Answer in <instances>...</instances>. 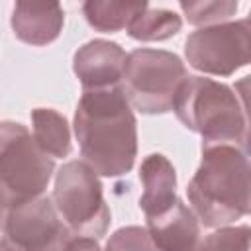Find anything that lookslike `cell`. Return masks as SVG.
<instances>
[{"instance_id":"cell-7","label":"cell","mask_w":251,"mask_h":251,"mask_svg":"<svg viewBox=\"0 0 251 251\" xmlns=\"http://www.w3.org/2000/svg\"><path fill=\"white\" fill-rule=\"evenodd\" d=\"M188 65L204 75L229 76L251 61V24L247 18L198 27L184 39Z\"/></svg>"},{"instance_id":"cell-18","label":"cell","mask_w":251,"mask_h":251,"mask_svg":"<svg viewBox=\"0 0 251 251\" xmlns=\"http://www.w3.org/2000/svg\"><path fill=\"white\" fill-rule=\"evenodd\" d=\"M104 251H159L153 243L147 227L126 226L116 229L106 241Z\"/></svg>"},{"instance_id":"cell-1","label":"cell","mask_w":251,"mask_h":251,"mask_svg":"<svg viewBox=\"0 0 251 251\" xmlns=\"http://www.w3.org/2000/svg\"><path fill=\"white\" fill-rule=\"evenodd\" d=\"M82 161L102 176H122L137 157V122L122 86L82 90L75 108Z\"/></svg>"},{"instance_id":"cell-13","label":"cell","mask_w":251,"mask_h":251,"mask_svg":"<svg viewBox=\"0 0 251 251\" xmlns=\"http://www.w3.org/2000/svg\"><path fill=\"white\" fill-rule=\"evenodd\" d=\"M31 135L39 149L51 159H63L71 153V129L67 118L53 108L31 110Z\"/></svg>"},{"instance_id":"cell-16","label":"cell","mask_w":251,"mask_h":251,"mask_svg":"<svg viewBox=\"0 0 251 251\" xmlns=\"http://www.w3.org/2000/svg\"><path fill=\"white\" fill-rule=\"evenodd\" d=\"M186 22L192 25H216L229 22L235 16L239 4L233 0H194V2H180L178 4Z\"/></svg>"},{"instance_id":"cell-3","label":"cell","mask_w":251,"mask_h":251,"mask_svg":"<svg viewBox=\"0 0 251 251\" xmlns=\"http://www.w3.org/2000/svg\"><path fill=\"white\" fill-rule=\"evenodd\" d=\"M173 112L186 129L202 137V147L235 145L247 149L245 104L227 84L206 76H186L175 96Z\"/></svg>"},{"instance_id":"cell-11","label":"cell","mask_w":251,"mask_h":251,"mask_svg":"<svg viewBox=\"0 0 251 251\" xmlns=\"http://www.w3.org/2000/svg\"><path fill=\"white\" fill-rule=\"evenodd\" d=\"M145 227L159 251H196L202 237L198 218L182 200L147 218Z\"/></svg>"},{"instance_id":"cell-12","label":"cell","mask_w":251,"mask_h":251,"mask_svg":"<svg viewBox=\"0 0 251 251\" xmlns=\"http://www.w3.org/2000/svg\"><path fill=\"white\" fill-rule=\"evenodd\" d=\"M139 180L143 184L139 208L143 210L145 220L165 212L178 200L176 171L165 155L161 153L147 155L139 167Z\"/></svg>"},{"instance_id":"cell-15","label":"cell","mask_w":251,"mask_h":251,"mask_svg":"<svg viewBox=\"0 0 251 251\" xmlns=\"http://www.w3.org/2000/svg\"><path fill=\"white\" fill-rule=\"evenodd\" d=\"M182 27L178 14L163 8H151L149 4L129 22L127 35L137 41H165L176 35Z\"/></svg>"},{"instance_id":"cell-8","label":"cell","mask_w":251,"mask_h":251,"mask_svg":"<svg viewBox=\"0 0 251 251\" xmlns=\"http://www.w3.org/2000/svg\"><path fill=\"white\" fill-rule=\"evenodd\" d=\"M0 229V251H61L73 235L47 196L10 210Z\"/></svg>"},{"instance_id":"cell-2","label":"cell","mask_w":251,"mask_h":251,"mask_svg":"<svg viewBox=\"0 0 251 251\" xmlns=\"http://www.w3.org/2000/svg\"><path fill=\"white\" fill-rule=\"evenodd\" d=\"M247 149L204 145L202 161L186 186L190 210L204 227H224L251 210Z\"/></svg>"},{"instance_id":"cell-5","label":"cell","mask_w":251,"mask_h":251,"mask_svg":"<svg viewBox=\"0 0 251 251\" xmlns=\"http://www.w3.org/2000/svg\"><path fill=\"white\" fill-rule=\"evenodd\" d=\"M188 71L178 55L165 49H135L127 53L122 73V90L131 108L141 114H167L186 80Z\"/></svg>"},{"instance_id":"cell-10","label":"cell","mask_w":251,"mask_h":251,"mask_svg":"<svg viewBox=\"0 0 251 251\" xmlns=\"http://www.w3.org/2000/svg\"><path fill=\"white\" fill-rule=\"evenodd\" d=\"M65 10L57 2H16L10 16L14 35L33 47L53 43L63 29Z\"/></svg>"},{"instance_id":"cell-19","label":"cell","mask_w":251,"mask_h":251,"mask_svg":"<svg viewBox=\"0 0 251 251\" xmlns=\"http://www.w3.org/2000/svg\"><path fill=\"white\" fill-rule=\"evenodd\" d=\"M61 251H102L94 237L86 235H71Z\"/></svg>"},{"instance_id":"cell-9","label":"cell","mask_w":251,"mask_h":251,"mask_svg":"<svg viewBox=\"0 0 251 251\" xmlns=\"http://www.w3.org/2000/svg\"><path fill=\"white\" fill-rule=\"evenodd\" d=\"M127 53L120 43L108 39H92L78 47L73 55V71L82 90H98L118 86L124 73Z\"/></svg>"},{"instance_id":"cell-4","label":"cell","mask_w":251,"mask_h":251,"mask_svg":"<svg viewBox=\"0 0 251 251\" xmlns=\"http://www.w3.org/2000/svg\"><path fill=\"white\" fill-rule=\"evenodd\" d=\"M55 173V159L39 149L29 129L0 122V226L10 210L43 196Z\"/></svg>"},{"instance_id":"cell-17","label":"cell","mask_w":251,"mask_h":251,"mask_svg":"<svg viewBox=\"0 0 251 251\" xmlns=\"http://www.w3.org/2000/svg\"><path fill=\"white\" fill-rule=\"evenodd\" d=\"M249 226H224L200 237L196 251H249Z\"/></svg>"},{"instance_id":"cell-14","label":"cell","mask_w":251,"mask_h":251,"mask_svg":"<svg viewBox=\"0 0 251 251\" xmlns=\"http://www.w3.org/2000/svg\"><path fill=\"white\" fill-rule=\"evenodd\" d=\"M145 2H116V0H88L82 4V14L90 27L102 33H116L126 29L129 22L145 8Z\"/></svg>"},{"instance_id":"cell-6","label":"cell","mask_w":251,"mask_h":251,"mask_svg":"<svg viewBox=\"0 0 251 251\" xmlns=\"http://www.w3.org/2000/svg\"><path fill=\"white\" fill-rule=\"evenodd\" d=\"M53 206L73 235L102 237L110 226L98 175L84 161H69L55 175Z\"/></svg>"}]
</instances>
